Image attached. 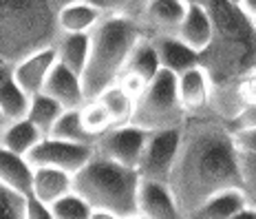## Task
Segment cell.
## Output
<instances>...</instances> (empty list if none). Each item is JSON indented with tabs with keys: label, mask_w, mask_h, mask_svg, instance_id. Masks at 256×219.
I'll return each mask as SVG.
<instances>
[{
	"label": "cell",
	"mask_w": 256,
	"mask_h": 219,
	"mask_svg": "<svg viewBox=\"0 0 256 219\" xmlns=\"http://www.w3.org/2000/svg\"><path fill=\"white\" fill-rule=\"evenodd\" d=\"M142 177L137 168L95 151L90 162L73 175V188L93 206V219H135Z\"/></svg>",
	"instance_id": "cell-4"
},
{
	"label": "cell",
	"mask_w": 256,
	"mask_h": 219,
	"mask_svg": "<svg viewBox=\"0 0 256 219\" xmlns=\"http://www.w3.org/2000/svg\"><path fill=\"white\" fill-rule=\"evenodd\" d=\"M36 166L26 155L0 148V184H7L22 193H34Z\"/></svg>",
	"instance_id": "cell-18"
},
{
	"label": "cell",
	"mask_w": 256,
	"mask_h": 219,
	"mask_svg": "<svg viewBox=\"0 0 256 219\" xmlns=\"http://www.w3.org/2000/svg\"><path fill=\"white\" fill-rule=\"evenodd\" d=\"M42 93L56 98L64 109H82V106L88 102L86 93H84L82 76L71 71L68 67H64L62 62H58V65L53 67V71L49 73V78H46V84H44Z\"/></svg>",
	"instance_id": "cell-14"
},
{
	"label": "cell",
	"mask_w": 256,
	"mask_h": 219,
	"mask_svg": "<svg viewBox=\"0 0 256 219\" xmlns=\"http://www.w3.org/2000/svg\"><path fill=\"white\" fill-rule=\"evenodd\" d=\"M238 164H241V188L248 204L256 208V153L238 148Z\"/></svg>",
	"instance_id": "cell-30"
},
{
	"label": "cell",
	"mask_w": 256,
	"mask_h": 219,
	"mask_svg": "<svg viewBox=\"0 0 256 219\" xmlns=\"http://www.w3.org/2000/svg\"><path fill=\"white\" fill-rule=\"evenodd\" d=\"M228 124H230V129H232L234 133H241V131L256 129V102H252V104H245L236 115L228 120Z\"/></svg>",
	"instance_id": "cell-33"
},
{
	"label": "cell",
	"mask_w": 256,
	"mask_h": 219,
	"mask_svg": "<svg viewBox=\"0 0 256 219\" xmlns=\"http://www.w3.org/2000/svg\"><path fill=\"white\" fill-rule=\"evenodd\" d=\"M73 190V175L60 168L36 166L34 177V195L40 197L44 204H56L62 195Z\"/></svg>",
	"instance_id": "cell-21"
},
{
	"label": "cell",
	"mask_w": 256,
	"mask_h": 219,
	"mask_svg": "<svg viewBox=\"0 0 256 219\" xmlns=\"http://www.w3.org/2000/svg\"><path fill=\"white\" fill-rule=\"evenodd\" d=\"M60 34L56 0H0V62L16 65L53 47Z\"/></svg>",
	"instance_id": "cell-3"
},
{
	"label": "cell",
	"mask_w": 256,
	"mask_h": 219,
	"mask_svg": "<svg viewBox=\"0 0 256 219\" xmlns=\"http://www.w3.org/2000/svg\"><path fill=\"white\" fill-rule=\"evenodd\" d=\"M232 3H236V5H238V0H232Z\"/></svg>",
	"instance_id": "cell-39"
},
{
	"label": "cell",
	"mask_w": 256,
	"mask_h": 219,
	"mask_svg": "<svg viewBox=\"0 0 256 219\" xmlns=\"http://www.w3.org/2000/svg\"><path fill=\"white\" fill-rule=\"evenodd\" d=\"M177 36L194 51H206L214 38V25H212L210 14L199 3H188V12H186Z\"/></svg>",
	"instance_id": "cell-17"
},
{
	"label": "cell",
	"mask_w": 256,
	"mask_h": 219,
	"mask_svg": "<svg viewBox=\"0 0 256 219\" xmlns=\"http://www.w3.org/2000/svg\"><path fill=\"white\" fill-rule=\"evenodd\" d=\"M186 12H188L186 0H148L146 9L140 16V25L144 27L146 36H177L179 27L186 18Z\"/></svg>",
	"instance_id": "cell-13"
},
{
	"label": "cell",
	"mask_w": 256,
	"mask_h": 219,
	"mask_svg": "<svg viewBox=\"0 0 256 219\" xmlns=\"http://www.w3.org/2000/svg\"><path fill=\"white\" fill-rule=\"evenodd\" d=\"M245 206H248V197L243 188L232 186V188H223L216 195H212L192 219H238Z\"/></svg>",
	"instance_id": "cell-19"
},
{
	"label": "cell",
	"mask_w": 256,
	"mask_h": 219,
	"mask_svg": "<svg viewBox=\"0 0 256 219\" xmlns=\"http://www.w3.org/2000/svg\"><path fill=\"white\" fill-rule=\"evenodd\" d=\"M56 65H58L56 47H46V49L29 53L26 58L12 65V71H14V78L18 80L20 87H22L26 93L36 95V93L44 91L46 78H49V73L53 71Z\"/></svg>",
	"instance_id": "cell-12"
},
{
	"label": "cell",
	"mask_w": 256,
	"mask_h": 219,
	"mask_svg": "<svg viewBox=\"0 0 256 219\" xmlns=\"http://www.w3.org/2000/svg\"><path fill=\"white\" fill-rule=\"evenodd\" d=\"M93 155H95L93 144L66 142V140H58V137L46 135L26 157H29V162L34 166H51V168H60L76 175L78 170H82L90 162Z\"/></svg>",
	"instance_id": "cell-9"
},
{
	"label": "cell",
	"mask_w": 256,
	"mask_h": 219,
	"mask_svg": "<svg viewBox=\"0 0 256 219\" xmlns=\"http://www.w3.org/2000/svg\"><path fill=\"white\" fill-rule=\"evenodd\" d=\"M154 47L159 51V60L162 67L168 71L181 76L184 71H188L192 67L201 65V56L199 51H194L192 47H188L179 36L174 34H162V36H150Z\"/></svg>",
	"instance_id": "cell-15"
},
{
	"label": "cell",
	"mask_w": 256,
	"mask_h": 219,
	"mask_svg": "<svg viewBox=\"0 0 256 219\" xmlns=\"http://www.w3.org/2000/svg\"><path fill=\"white\" fill-rule=\"evenodd\" d=\"M179 144H181V126H177V129H164V131H150V137H148L144 155L140 159V166H137L140 177L166 181L168 184L179 155Z\"/></svg>",
	"instance_id": "cell-7"
},
{
	"label": "cell",
	"mask_w": 256,
	"mask_h": 219,
	"mask_svg": "<svg viewBox=\"0 0 256 219\" xmlns=\"http://www.w3.org/2000/svg\"><path fill=\"white\" fill-rule=\"evenodd\" d=\"M100 102L104 104V109L110 113L113 117V124L120 126V124H128V122H132V113H135V98H132L128 91L122 87L120 82L110 84L108 89H104L102 93H100Z\"/></svg>",
	"instance_id": "cell-25"
},
{
	"label": "cell",
	"mask_w": 256,
	"mask_h": 219,
	"mask_svg": "<svg viewBox=\"0 0 256 219\" xmlns=\"http://www.w3.org/2000/svg\"><path fill=\"white\" fill-rule=\"evenodd\" d=\"M241 181L238 144L228 120L210 106L188 113L181 126L177 162L168 179L181 219H192L212 195L241 186Z\"/></svg>",
	"instance_id": "cell-1"
},
{
	"label": "cell",
	"mask_w": 256,
	"mask_h": 219,
	"mask_svg": "<svg viewBox=\"0 0 256 219\" xmlns=\"http://www.w3.org/2000/svg\"><path fill=\"white\" fill-rule=\"evenodd\" d=\"M51 212L53 219H93V206L76 188L51 204Z\"/></svg>",
	"instance_id": "cell-28"
},
{
	"label": "cell",
	"mask_w": 256,
	"mask_h": 219,
	"mask_svg": "<svg viewBox=\"0 0 256 219\" xmlns=\"http://www.w3.org/2000/svg\"><path fill=\"white\" fill-rule=\"evenodd\" d=\"M104 18V12L93 0H80L60 9V29L73 34H90Z\"/></svg>",
	"instance_id": "cell-23"
},
{
	"label": "cell",
	"mask_w": 256,
	"mask_h": 219,
	"mask_svg": "<svg viewBox=\"0 0 256 219\" xmlns=\"http://www.w3.org/2000/svg\"><path fill=\"white\" fill-rule=\"evenodd\" d=\"M117 82H120L122 87H124V89L128 91V93H130L132 98H135V102H137V98H140V95L144 93V91H146L148 84H150V82H146V80H144V78L135 76V73H128V71L122 73Z\"/></svg>",
	"instance_id": "cell-34"
},
{
	"label": "cell",
	"mask_w": 256,
	"mask_h": 219,
	"mask_svg": "<svg viewBox=\"0 0 256 219\" xmlns=\"http://www.w3.org/2000/svg\"><path fill=\"white\" fill-rule=\"evenodd\" d=\"M95 5L102 7L104 14H117V16H128V18L140 20V16L146 9L148 0H93Z\"/></svg>",
	"instance_id": "cell-32"
},
{
	"label": "cell",
	"mask_w": 256,
	"mask_h": 219,
	"mask_svg": "<svg viewBox=\"0 0 256 219\" xmlns=\"http://www.w3.org/2000/svg\"><path fill=\"white\" fill-rule=\"evenodd\" d=\"M148 137H150V131L128 122V124L110 126L108 131H104L95 142V151L128 168H137Z\"/></svg>",
	"instance_id": "cell-8"
},
{
	"label": "cell",
	"mask_w": 256,
	"mask_h": 219,
	"mask_svg": "<svg viewBox=\"0 0 256 219\" xmlns=\"http://www.w3.org/2000/svg\"><path fill=\"white\" fill-rule=\"evenodd\" d=\"M162 69L164 67H162V60H159V51H157V47H154L152 38L150 36H144V38L135 45L132 53L128 56V62H126L124 71L135 73V76L146 80V82H152Z\"/></svg>",
	"instance_id": "cell-24"
},
{
	"label": "cell",
	"mask_w": 256,
	"mask_h": 219,
	"mask_svg": "<svg viewBox=\"0 0 256 219\" xmlns=\"http://www.w3.org/2000/svg\"><path fill=\"white\" fill-rule=\"evenodd\" d=\"M29 195L18 188H12L7 184H0V201H2L4 215L12 219H26V206H29Z\"/></svg>",
	"instance_id": "cell-31"
},
{
	"label": "cell",
	"mask_w": 256,
	"mask_h": 219,
	"mask_svg": "<svg viewBox=\"0 0 256 219\" xmlns=\"http://www.w3.org/2000/svg\"><path fill=\"white\" fill-rule=\"evenodd\" d=\"M56 51H58V62L68 67L82 76L88 62L90 53V34H73V31H62L56 40Z\"/></svg>",
	"instance_id": "cell-20"
},
{
	"label": "cell",
	"mask_w": 256,
	"mask_h": 219,
	"mask_svg": "<svg viewBox=\"0 0 256 219\" xmlns=\"http://www.w3.org/2000/svg\"><path fill=\"white\" fill-rule=\"evenodd\" d=\"M234 135H236L238 148H245V151H254V153H256V129L234 133Z\"/></svg>",
	"instance_id": "cell-36"
},
{
	"label": "cell",
	"mask_w": 256,
	"mask_h": 219,
	"mask_svg": "<svg viewBox=\"0 0 256 219\" xmlns=\"http://www.w3.org/2000/svg\"><path fill=\"white\" fill-rule=\"evenodd\" d=\"M26 219H53L51 206L44 204L40 197H36L34 193L29 195V206H26Z\"/></svg>",
	"instance_id": "cell-35"
},
{
	"label": "cell",
	"mask_w": 256,
	"mask_h": 219,
	"mask_svg": "<svg viewBox=\"0 0 256 219\" xmlns=\"http://www.w3.org/2000/svg\"><path fill=\"white\" fill-rule=\"evenodd\" d=\"M73 3H80V0H56V5H58V9H62V7H66V5H73Z\"/></svg>",
	"instance_id": "cell-38"
},
{
	"label": "cell",
	"mask_w": 256,
	"mask_h": 219,
	"mask_svg": "<svg viewBox=\"0 0 256 219\" xmlns=\"http://www.w3.org/2000/svg\"><path fill=\"white\" fill-rule=\"evenodd\" d=\"M34 95L18 84L14 78L12 65L0 62V129L29 117Z\"/></svg>",
	"instance_id": "cell-10"
},
{
	"label": "cell",
	"mask_w": 256,
	"mask_h": 219,
	"mask_svg": "<svg viewBox=\"0 0 256 219\" xmlns=\"http://www.w3.org/2000/svg\"><path fill=\"white\" fill-rule=\"evenodd\" d=\"M146 31L140 20L128 16L104 14V18L90 31V53L82 73L84 93L88 100L100 98L104 89L115 84L124 71L128 56Z\"/></svg>",
	"instance_id": "cell-5"
},
{
	"label": "cell",
	"mask_w": 256,
	"mask_h": 219,
	"mask_svg": "<svg viewBox=\"0 0 256 219\" xmlns=\"http://www.w3.org/2000/svg\"><path fill=\"white\" fill-rule=\"evenodd\" d=\"M64 106L58 102L56 98H51V95L46 93H36L34 100H31V111H29V120L34 122L38 129L44 133V135H49L53 131V126H56V122L60 120V115L64 113Z\"/></svg>",
	"instance_id": "cell-27"
},
{
	"label": "cell",
	"mask_w": 256,
	"mask_h": 219,
	"mask_svg": "<svg viewBox=\"0 0 256 219\" xmlns=\"http://www.w3.org/2000/svg\"><path fill=\"white\" fill-rule=\"evenodd\" d=\"M238 7H241L252 20L256 18V0H238Z\"/></svg>",
	"instance_id": "cell-37"
},
{
	"label": "cell",
	"mask_w": 256,
	"mask_h": 219,
	"mask_svg": "<svg viewBox=\"0 0 256 219\" xmlns=\"http://www.w3.org/2000/svg\"><path fill=\"white\" fill-rule=\"evenodd\" d=\"M177 84H179L181 104H184V109L188 113H196V111L206 109L210 104L212 80H210V73L201 65L192 67L181 73V76H177Z\"/></svg>",
	"instance_id": "cell-16"
},
{
	"label": "cell",
	"mask_w": 256,
	"mask_h": 219,
	"mask_svg": "<svg viewBox=\"0 0 256 219\" xmlns=\"http://www.w3.org/2000/svg\"><path fill=\"white\" fill-rule=\"evenodd\" d=\"M44 137H46L44 133L29 117H24V120H18L14 124L4 126V129H0V148H7V151L20 155H29Z\"/></svg>",
	"instance_id": "cell-22"
},
{
	"label": "cell",
	"mask_w": 256,
	"mask_h": 219,
	"mask_svg": "<svg viewBox=\"0 0 256 219\" xmlns=\"http://www.w3.org/2000/svg\"><path fill=\"white\" fill-rule=\"evenodd\" d=\"M199 3L210 14L214 38L201 51V67L210 73L212 89L236 87L256 71V27L254 20L232 0H186Z\"/></svg>",
	"instance_id": "cell-2"
},
{
	"label": "cell",
	"mask_w": 256,
	"mask_h": 219,
	"mask_svg": "<svg viewBox=\"0 0 256 219\" xmlns=\"http://www.w3.org/2000/svg\"><path fill=\"white\" fill-rule=\"evenodd\" d=\"M137 210L142 219H181L177 199L166 181L142 179L137 193Z\"/></svg>",
	"instance_id": "cell-11"
},
{
	"label": "cell",
	"mask_w": 256,
	"mask_h": 219,
	"mask_svg": "<svg viewBox=\"0 0 256 219\" xmlns=\"http://www.w3.org/2000/svg\"><path fill=\"white\" fill-rule=\"evenodd\" d=\"M82 122H84V126H86V131L95 137H100L104 131L115 126L113 117H110V113L104 109V104L100 102V100H88V102L82 106Z\"/></svg>",
	"instance_id": "cell-29"
},
{
	"label": "cell",
	"mask_w": 256,
	"mask_h": 219,
	"mask_svg": "<svg viewBox=\"0 0 256 219\" xmlns=\"http://www.w3.org/2000/svg\"><path fill=\"white\" fill-rule=\"evenodd\" d=\"M186 117H188V111L184 109L179 98L177 73L162 69L157 78L137 98L132 124L146 131H164L184 126Z\"/></svg>",
	"instance_id": "cell-6"
},
{
	"label": "cell",
	"mask_w": 256,
	"mask_h": 219,
	"mask_svg": "<svg viewBox=\"0 0 256 219\" xmlns=\"http://www.w3.org/2000/svg\"><path fill=\"white\" fill-rule=\"evenodd\" d=\"M51 137L58 140H66V142H78V144H93L98 142V137L90 135L82 122V109H66L60 115V120L56 122L53 131L49 133Z\"/></svg>",
	"instance_id": "cell-26"
},
{
	"label": "cell",
	"mask_w": 256,
	"mask_h": 219,
	"mask_svg": "<svg viewBox=\"0 0 256 219\" xmlns=\"http://www.w3.org/2000/svg\"><path fill=\"white\" fill-rule=\"evenodd\" d=\"M254 27H256V18H254Z\"/></svg>",
	"instance_id": "cell-40"
}]
</instances>
